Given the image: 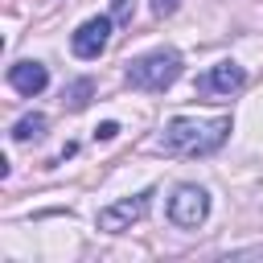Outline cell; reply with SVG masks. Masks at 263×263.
<instances>
[{
	"mask_svg": "<svg viewBox=\"0 0 263 263\" xmlns=\"http://www.w3.org/2000/svg\"><path fill=\"white\" fill-rule=\"evenodd\" d=\"M45 82H49V74H45L41 62H16V66L8 70V86H12L16 95H41Z\"/></svg>",
	"mask_w": 263,
	"mask_h": 263,
	"instance_id": "52a82bcc",
	"label": "cell"
},
{
	"mask_svg": "<svg viewBox=\"0 0 263 263\" xmlns=\"http://www.w3.org/2000/svg\"><path fill=\"white\" fill-rule=\"evenodd\" d=\"M177 4H181V0H152V12H156V16H173Z\"/></svg>",
	"mask_w": 263,
	"mask_h": 263,
	"instance_id": "8fae6325",
	"label": "cell"
},
{
	"mask_svg": "<svg viewBox=\"0 0 263 263\" xmlns=\"http://www.w3.org/2000/svg\"><path fill=\"white\" fill-rule=\"evenodd\" d=\"M242 82H247V70L238 62H218L210 74L197 78V95H234L242 90Z\"/></svg>",
	"mask_w": 263,
	"mask_h": 263,
	"instance_id": "8992f818",
	"label": "cell"
},
{
	"mask_svg": "<svg viewBox=\"0 0 263 263\" xmlns=\"http://www.w3.org/2000/svg\"><path fill=\"white\" fill-rule=\"evenodd\" d=\"M210 214V193L201 185H177L173 197H168V218L181 226V230H197Z\"/></svg>",
	"mask_w": 263,
	"mask_h": 263,
	"instance_id": "3957f363",
	"label": "cell"
},
{
	"mask_svg": "<svg viewBox=\"0 0 263 263\" xmlns=\"http://www.w3.org/2000/svg\"><path fill=\"white\" fill-rule=\"evenodd\" d=\"M148 210H152V189H144L136 197H123V201H111L107 210H99V230H107V234L132 230Z\"/></svg>",
	"mask_w": 263,
	"mask_h": 263,
	"instance_id": "277c9868",
	"label": "cell"
},
{
	"mask_svg": "<svg viewBox=\"0 0 263 263\" xmlns=\"http://www.w3.org/2000/svg\"><path fill=\"white\" fill-rule=\"evenodd\" d=\"M111 16L115 21H132V0H115L111 4Z\"/></svg>",
	"mask_w": 263,
	"mask_h": 263,
	"instance_id": "30bf717a",
	"label": "cell"
},
{
	"mask_svg": "<svg viewBox=\"0 0 263 263\" xmlns=\"http://www.w3.org/2000/svg\"><path fill=\"white\" fill-rule=\"evenodd\" d=\"M107 41H111V16H90V21H82V25L74 29L70 49L90 62V58H99V53L107 49Z\"/></svg>",
	"mask_w": 263,
	"mask_h": 263,
	"instance_id": "5b68a950",
	"label": "cell"
},
{
	"mask_svg": "<svg viewBox=\"0 0 263 263\" xmlns=\"http://www.w3.org/2000/svg\"><path fill=\"white\" fill-rule=\"evenodd\" d=\"M230 136V115H214V119H197V115H177L164 136L160 148L173 156H210L214 148H222V140Z\"/></svg>",
	"mask_w": 263,
	"mask_h": 263,
	"instance_id": "6da1fadb",
	"label": "cell"
},
{
	"mask_svg": "<svg viewBox=\"0 0 263 263\" xmlns=\"http://www.w3.org/2000/svg\"><path fill=\"white\" fill-rule=\"evenodd\" d=\"M90 90H95V82H90V78H78V82H74V86L66 90V103H70V107H82Z\"/></svg>",
	"mask_w": 263,
	"mask_h": 263,
	"instance_id": "9c48e42d",
	"label": "cell"
},
{
	"mask_svg": "<svg viewBox=\"0 0 263 263\" xmlns=\"http://www.w3.org/2000/svg\"><path fill=\"white\" fill-rule=\"evenodd\" d=\"M177 78H181V53H177V49H152V53H144V58H136V62L127 66V82H132L136 90L160 95V90H168Z\"/></svg>",
	"mask_w": 263,
	"mask_h": 263,
	"instance_id": "7a4b0ae2",
	"label": "cell"
},
{
	"mask_svg": "<svg viewBox=\"0 0 263 263\" xmlns=\"http://www.w3.org/2000/svg\"><path fill=\"white\" fill-rule=\"evenodd\" d=\"M95 136H99V140H115V136H119V123H99Z\"/></svg>",
	"mask_w": 263,
	"mask_h": 263,
	"instance_id": "7c38bea8",
	"label": "cell"
},
{
	"mask_svg": "<svg viewBox=\"0 0 263 263\" xmlns=\"http://www.w3.org/2000/svg\"><path fill=\"white\" fill-rule=\"evenodd\" d=\"M41 132H45V115H25V119H16L12 140H37Z\"/></svg>",
	"mask_w": 263,
	"mask_h": 263,
	"instance_id": "ba28073f",
	"label": "cell"
}]
</instances>
